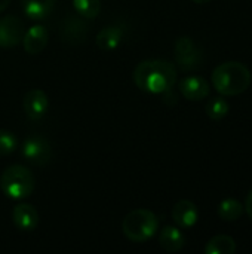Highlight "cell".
Listing matches in <instances>:
<instances>
[{
    "label": "cell",
    "instance_id": "obj_1",
    "mask_svg": "<svg viewBox=\"0 0 252 254\" xmlns=\"http://www.w3.org/2000/svg\"><path fill=\"white\" fill-rule=\"evenodd\" d=\"M135 85L149 94H163L174 88L177 82V68L165 60L141 61L134 70Z\"/></svg>",
    "mask_w": 252,
    "mask_h": 254
},
{
    "label": "cell",
    "instance_id": "obj_2",
    "mask_svg": "<svg viewBox=\"0 0 252 254\" xmlns=\"http://www.w3.org/2000/svg\"><path fill=\"white\" fill-rule=\"evenodd\" d=\"M250 68L239 61H227L212 71V85L221 95H239L251 85Z\"/></svg>",
    "mask_w": 252,
    "mask_h": 254
},
{
    "label": "cell",
    "instance_id": "obj_3",
    "mask_svg": "<svg viewBox=\"0 0 252 254\" xmlns=\"http://www.w3.org/2000/svg\"><path fill=\"white\" fill-rule=\"evenodd\" d=\"M36 186L33 173L22 165H10L0 176V189L10 199L28 198Z\"/></svg>",
    "mask_w": 252,
    "mask_h": 254
},
{
    "label": "cell",
    "instance_id": "obj_4",
    "mask_svg": "<svg viewBox=\"0 0 252 254\" xmlns=\"http://www.w3.org/2000/svg\"><path fill=\"white\" fill-rule=\"evenodd\" d=\"M159 222L154 213L150 210L138 208L131 211L122 223V231L125 237L132 243L149 241L157 231Z\"/></svg>",
    "mask_w": 252,
    "mask_h": 254
},
{
    "label": "cell",
    "instance_id": "obj_5",
    "mask_svg": "<svg viewBox=\"0 0 252 254\" xmlns=\"http://www.w3.org/2000/svg\"><path fill=\"white\" fill-rule=\"evenodd\" d=\"M175 63L183 71H192L202 65L203 54L202 49L195 43L192 37L183 36L175 42Z\"/></svg>",
    "mask_w": 252,
    "mask_h": 254
},
{
    "label": "cell",
    "instance_id": "obj_6",
    "mask_svg": "<svg viewBox=\"0 0 252 254\" xmlns=\"http://www.w3.org/2000/svg\"><path fill=\"white\" fill-rule=\"evenodd\" d=\"M22 156L27 159V162H30L36 167L46 165L52 156L49 141L40 135L28 137L22 144Z\"/></svg>",
    "mask_w": 252,
    "mask_h": 254
},
{
    "label": "cell",
    "instance_id": "obj_7",
    "mask_svg": "<svg viewBox=\"0 0 252 254\" xmlns=\"http://www.w3.org/2000/svg\"><path fill=\"white\" fill-rule=\"evenodd\" d=\"M24 22L12 15L3 16L0 19V46L12 48L22 42L24 37Z\"/></svg>",
    "mask_w": 252,
    "mask_h": 254
},
{
    "label": "cell",
    "instance_id": "obj_8",
    "mask_svg": "<svg viewBox=\"0 0 252 254\" xmlns=\"http://www.w3.org/2000/svg\"><path fill=\"white\" fill-rule=\"evenodd\" d=\"M24 112L28 119L39 121L49 107L48 95L42 89H31L24 95Z\"/></svg>",
    "mask_w": 252,
    "mask_h": 254
},
{
    "label": "cell",
    "instance_id": "obj_9",
    "mask_svg": "<svg viewBox=\"0 0 252 254\" xmlns=\"http://www.w3.org/2000/svg\"><path fill=\"white\" fill-rule=\"evenodd\" d=\"M209 83L201 76H187L180 82V92L190 101H199L209 95Z\"/></svg>",
    "mask_w": 252,
    "mask_h": 254
},
{
    "label": "cell",
    "instance_id": "obj_10",
    "mask_svg": "<svg viewBox=\"0 0 252 254\" xmlns=\"http://www.w3.org/2000/svg\"><path fill=\"white\" fill-rule=\"evenodd\" d=\"M12 220L15 226L22 232H31L39 225L37 210L30 204H19L12 211Z\"/></svg>",
    "mask_w": 252,
    "mask_h": 254
},
{
    "label": "cell",
    "instance_id": "obj_11",
    "mask_svg": "<svg viewBox=\"0 0 252 254\" xmlns=\"http://www.w3.org/2000/svg\"><path fill=\"white\" fill-rule=\"evenodd\" d=\"M172 219L183 229L192 228L198 223V219H199L198 207L192 201H187V199L178 201L172 207Z\"/></svg>",
    "mask_w": 252,
    "mask_h": 254
},
{
    "label": "cell",
    "instance_id": "obj_12",
    "mask_svg": "<svg viewBox=\"0 0 252 254\" xmlns=\"http://www.w3.org/2000/svg\"><path fill=\"white\" fill-rule=\"evenodd\" d=\"M22 45L25 52L36 55L42 52L48 45V30L43 25H33L30 27L22 37Z\"/></svg>",
    "mask_w": 252,
    "mask_h": 254
},
{
    "label": "cell",
    "instance_id": "obj_13",
    "mask_svg": "<svg viewBox=\"0 0 252 254\" xmlns=\"http://www.w3.org/2000/svg\"><path fill=\"white\" fill-rule=\"evenodd\" d=\"M86 25L85 22L77 16H68L64 19L62 22V28H61V36L64 39V42H68V43H82L86 37Z\"/></svg>",
    "mask_w": 252,
    "mask_h": 254
},
{
    "label": "cell",
    "instance_id": "obj_14",
    "mask_svg": "<svg viewBox=\"0 0 252 254\" xmlns=\"http://www.w3.org/2000/svg\"><path fill=\"white\" fill-rule=\"evenodd\" d=\"M159 244L160 247L168 252V253H177L180 252L184 244H186V237L184 234L178 229V228H174V226H165L162 231H160V235H159Z\"/></svg>",
    "mask_w": 252,
    "mask_h": 254
},
{
    "label": "cell",
    "instance_id": "obj_15",
    "mask_svg": "<svg viewBox=\"0 0 252 254\" xmlns=\"http://www.w3.org/2000/svg\"><path fill=\"white\" fill-rule=\"evenodd\" d=\"M56 0H21L24 13L30 19H45L50 15Z\"/></svg>",
    "mask_w": 252,
    "mask_h": 254
},
{
    "label": "cell",
    "instance_id": "obj_16",
    "mask_svg": "<svg viewBox=\"0 0 252 254\" xmlns=\"http://www.w3.org/2000/svg\"><path fill=\"white\" fill-rule=\"evenodd\" d=\"M123 39V31L117 25H108L104 27L98 34H97V46L101 51H113L116 49Z\"/></svg>",
    "mask_w": 252,
    "mask_h": 254
},
{
    "label": "cell",
    "instance_id": "obj_17",
    "mask_svg": "<svg viewBox=\"0 0 252 254\" xmlns=\"http://www.w3.org/2000/svg\"><path fill=\"white\" fill-rule=\"evenodd\" d=\"M236 252V241L229 235H217L205 246L206 254H233Z\"/></svg>",
    "mask_w": 252,
    "mask_h": 254
},
{
    "label": "cell",
    "instance_id": "obj_18",
    "mask_svg": "<svg viewBox=\"0 0 252 254\" xmlns=\"http://www.w3.org/2000/svg\"><path fill=\"white\" fill-rule=\"evenodd\" d=\"M244 214V205L236 199H224L218 205V216L224 222H236Z\"/></svg>",
    "mask_w": 252,
    "mask_h": 254
},
{
    "label": "cell",
    "instance_id": "obj_19",
    "mask_svg": "<svg viewBox=\"0 0 252 254\" xmlns=\"http://www.w3.org/2000/svg\"><path fill=\"white\" fill-rule=\"evenodd\" d=\"M230 110V104L223 98V97H215L208 101L206 104V115L212 121H221L227 116Z\"/></svg>",
    "mask_w": 252,
    "mask_h": 254
},
{
    "label": "cell",
    "instance_id": "obj_20",
    "mask_svg": "<svg viewBox=\"0 0 252 254\" xmlns=\"http://www.w3.org/2000/svg\"><path fill=\"white\" fill-rule=\"evenodd\" d=\"M73 4L77 15L85 19H94L95 16H98L101 9L100 0H73Z\"/></svg>",
    "mask_w": 252,
    "mask_h": 254
},
{
    "label": "cell",
    "instance_id": "obj_21",
    "mask_svg": "<svg viewBox=\"0 0 252 254\" xmlns=\"http://www.w3.org/2000/svg\"><path fill=\"white\" fill-rule=\"evenodd\" d=\"M18 141L15 135L9 131L0 129V156H7L15 152Z\"/></svg>",
    "mask_w": 252,
    "mask_h": 254
},
{
    "label": "cell",
    "instance_id": "obj_22",
    "mask_svg": "<svg viewBox=\"0 0 252 254\" xmlns=\"http://www.w3.org/2000/svg\"><path fill=\"white\" fill-rule=\"evenodd\" d=\"M245 211H247V214L250 216V219L252 220V190L250 192V195L247 196V201H245Z\"/></svg>",
    "mask_w": 252,
    "mask_h": 254
},
{
    "label": "cell",
    "instance_id": "obj_23",
    "mask_svg": "<svg viewBox=\"0 0 252 254\" xmlns=\"http://www.w3.org/2000/svg\"><path fill=\"white\" fill-rule=\"evenodd\" d=\"M10 0H0V12H3L7 6H9Z\"/></svg>",
    "mask_w": 252,
    "mask_h": 254
},
{
    "label": "cell",
    "instance_id": "obj_24",
    "mask_svg": "<svg viewBox=\"0 0 252 254\" xmlns=\"http://www.w3.org/2000/svg\"><path fill=\"white\" fill-rule=\"evenodd\" d=\"M192 1H195V3H198V4H205V3H208V1H211V0H192Z\"/></svg>",
    "mask_w": 252,
    "mask_h": 254
}]
</instances>
